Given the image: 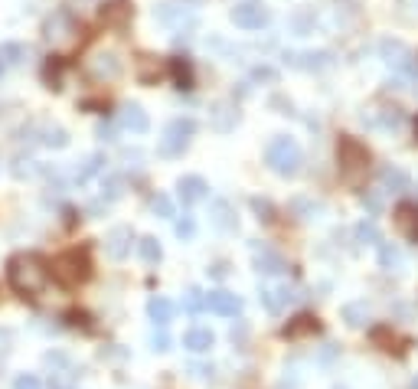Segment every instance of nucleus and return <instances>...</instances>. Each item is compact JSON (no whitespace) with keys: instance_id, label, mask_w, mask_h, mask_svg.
Masks as SVG:
<instances>
[{"instance_id":"obj_1","label":"nucleus","mask_w":418,"mask_h":389,"mask_svg":"<svg viewBox=\"0 0 418 389\" xmlns=\"http://www.w3.org/2000/svg\"><path fill=\"white\" fill-rule=\"evenodd\" d=\"M49 275H53L49 262L43 256H36V252H16V256L7 262L10 288H14L16 295H24V298L43 295L46 285H49Z\"/></svg>"},{"instance_id":"obj_2","label":"nucleus","mask_w":418,"mask_h":389,"mask_svg":"<svg viewBox=\"0 0 418 389\" xmlns=\"http://www.w3.org/2000/svg\"><path fill=\"white\" fill-rule=\"evenodd\" d=\"M265 161H268V167L278 173V177H295V173L301 171V163H304L301 144H297L295 138L281 134V138H275L268 144V151H265Z\"/></svg>"},{"instance_id":"obj_3","label":"nucleus","mask_w":418,"mask_h":389,"mask_svg":"<svg viewBox=\"0 0 418 389\" xmlns=\"http://www.w3.org/2000/svg\"><path fill=\"white\" fill-rule=\"evenodd\" d=\"M337 163H340V177L347 183H360V177L369 167V151L357 138H340V144H337Z\"/></svg>"},{"instance_id":"obj_4","label":"nucleus","mask_w":418,"mask_h":389,"mask_svg":"<svg viewBox=\"0 0 418 389\" xmlns=\"http://www.w3.org/2000/svg\"><path fill=\"white\" fill-rule=\"evenodd\" d=\"M88 275H92V262H88L86 249H69L53 262V278L59 281V285H66V288L82 285Z\"/></svg>"},{"instance_id":"obj_5","label":"nucleus","mask_w":418,"mask_h":389,"mask_svg":"<svg viewBox=\"0 0 418 389\" xmlns=\"http://www.w3.org/2000/svg\"><path fill=\"white\" fill-rule=\"evenodd\" d=\"M193 134H196V121H193V118H173L170 125L163 128L160 154H167V157H180L186 148H190Z\"/></svg>"},{"instance_id":"obj_6","label":"nucleus","mask_w":418,"mask_h":389,"mask_svg":"<svg viewBox=\"0 0 418 389\" xmlns=\"http://www.w3.org/2000/svg\"><path fill=\"white\" fill-rule=\"evenodd\" d=\"M379 56H382V63L389 66L392 72H402V76H409L412 66H415V56H412V49L405 46L402 39H392L386 36L379 43Z\"/></svg>"},{"instance_id":"obj_7","label":"nucleus","mask_w":418,"mask_h":389,"mask_svg":"<svg viewBox=\"0 0 418 389\" xmlns=\"http://www.w3.org/2000/svg\"><path fill=\"white\" fill-rule=\"evenodd\" d=\"M297 298H301V291L287 288V285H262V288H258V301H262L265 311H271V314H281L287 304H295Z\"/></svg>"},{"instance_id":"obj_8","label":"nucleus","mask_w":418,"mask_h":389,"mask_svg":"<svg viewBox=\"0 0 418 389\" xmlns=\"http://www.w3.org/2000/svg\"><path fill=\"white\" fill-rule=\"evenodd\" d=\"M229 20H233L239 30H262L268 24V10L262 4H235L229 10Z\"/></svg>"},{"instance_id":"obj_9","label":"nucleus","mask_w":418,"mask_h":389,"mask_svg":"<svg viewBox=\"0 0 418 389\" xmlns=\"http://www.w3.org/2000/svg\"><path fill=\"white\" fill-rule=\"evenodd\" d=\"M24 134H30V141H39L43 148H66V144H69V134H66V128L49 125V121H39V125H26Z\"/></svg>"},{"instance_id":"obj_10","label":"nucleus","mask_w":418,"mask_h":389,"mask_svg":"<svg viewBox=\"0 0 418 389\" xmlns=\"http://www.w3.org/2000/svg\"><path fill=\"white\" fill-rule=\"evenodd\" d=\"M118 128H121V131H131V134H144L151 128V118L138 101H128V105H121V111H118Z\"/></svg>"},{"instance_id":"obj_11","label":"nucleus","mask_w":418,"mask_h":389,"mask_svg":"<svg viewBox=\"0 0 418 389\" xmlns=\"http://www.w3.org/2000/svg\"><path fill=\"white\" fill-rule=\"evenodd\" d=\"M88 76L92 79H105V82H111V79L121 76V59H118V53H95L92 59H88Z\"/></svg>"},{"instance_id":"obj_12","label":"nucleus","mask_w":418,"mask_h":389,"mask_svg":"<svg viewBox=\"0 0 418 389\" xmlns=\"http://www.w3.org/2000/svg\"><path fill=\"white\" fill-rule=\"evenodd\" d=\"M43 33H46L49 43H69L72 33H76V20H72V16L66 14V10H56V14L46 20Z\"/></svg>"},{"instance_id":"obj_13","label":"nucleus","mask_w":418,"mask_h":389,"mask_svg":"<svg viewBox=\"0 0 418 389\" xmlns=\"http://www.w3.org/2000/svg\"><path fill=\"white\" fill-rule=\"evenodd\" d=\"M177 196L183 206H193V203L206 200L209 196V187H206V180L196 177V173H186V177L177 180Z\"/></svg>"},{"instance_id":"obj_14","label":"nucleus","mask_w":418,"mask_h":389,"mask_svg":"<svg viewBox=\"0 0 418 389\" xmlns=\"http://www.w3.org/2000/svg\"><path fill=\"white\" fill-rule=\"evenodd\" d=\"M409 187H412V180L402 167H395V163H382L379 167V190L382 193H405Z\"/></svg>"},{"instance_id":"obj_15","label":"nucleus","mask_w":418,"mask_h":389,"mask_svg":"<svg viewBox=\"0 0 418 389\" xmlns=\"http://www.w3.org/2000/svg\"><path fill=\"white\" fill-rule=\"evenodd\" d=\"M206 311L223 314V318H235L242 311V298L233 291H209L206 295Z\"/></svg>"},{"instance_id":"obj_16","label":"nucleus","mask_w":418,"mask_h":389,"mask_svg":"<svg viewBox=\"0 0 418 389\" xmlns=\"http://www.w3.org/2000/svg\"><path fill=\"white\" fill-rule=\"evenodd\" d=\"M395 226L405 239L418 246V203H399L395 206Z\"/></svg>"},{"instance_id":"obj_17","label":"nucleus","mask_w":418,"mask_h":389,"mask_svg":"<svg viewBox=\"0 0 418 389\" xmlns=\"http://www.w3.org/2000/svg\"><path fill=\"white\" fill-rule=\"evenodd\" d=\"M131 4L128 0H111V4H105L101 7V24L111 26V30H124V26L131 24Z\"/></svg>"},{"instance_id":"obj_18","label":"nucleus","mask_w":418,"mask_h":389,"mask_svg":"<svg viewBox=\"0 0 418 389\" xmlns=\"http://www.w3.org/2000/svg\"><path fill=\"white\" fill-rule=\"evenodd\" d=\"M209 125L216 128V131H233L239 125V108H235L233 101H216L213 108H209Z\"/></svg>"},{"instance_id":"obj_19","label":"nucleus","mask_w":418,"mask_h":389,"mask_svg":"<svg viewBox=\"0 0 418 389\" xmlns=\"http://www.w3.org/2000/svg\"><path fill=\"white\" fill-rule=\"evenodd\" d=\"M131 242H134L131 226H115L108 236H105V252H108L111 258H118V262H121V258L131 252Z\"/></svg>"},{"instance_id":"obj_20","label":"nucleus","mask_w":418,"mask_h":389,"mask_svg":"<svg viewBox=\"0 0 418 389\" xmlns=\"http://www.w3.org/2000/svg\"><path fill=\"white\" fill-rule=\"evenodd\" d=\"M255 272L258 275H285L287 262L268 246H255Z\"/></svg>"},{"instance_id":"obj_21","label":"nucleus","mask_w":418,"mask_h":389,"mask_svg":"<svg viewBox=\"0 0 418 389\" xmlns=\"http://www.w3.org/2000/svg\"><path fill=\"white\" fill-rule=\"evenodd\" d=\"M363 121L372 128H382V131H399L405 125V115L399 108H372L369 118H363Z\"/></svg>"},{"instance_id":"obj_22","label":"nucleus","mask_w":418,"mask_h":389,"mask_svg":"<svg viewBox=\"0 0 418 389\" xmlns=\"http://www.w3.org/2000/svg\"><path fill=\"white\" fill-rule=\"evenodd\" d=\"M209 219H213V226L223 229V233H233V229L239 226V219H235V210H233V203L229 200H213Z\"/></svg>"},{"instance_id":"obj_23","label":"nucleus","mask_w":418,"mask_h":389,"mask_svg":"<svg viewBox=\"0 0 418 389\" xmlns=\"http://www.w3.org/2000/svg\"><path fill=\"white\" fill-rule=\"evenodd\" d=\"M285 59L291 66H297V69H310V72H320L333 63L330 53H324V49H317V53H287Z\"/></svg>"},{"instance_id":"obj_24","label":"nucleus","mask_w":418,"mask_h":389,"mask_svg":"<svg viewBox=\"0 0 418 389\" xmlns=\"http://www.w3.org/2000/svg\"><path fill=\"white\" fill-rule=\"evenodd\" d=\"M213 343H216V337H213L209 327H190V330L183 334V347L190 353H206Z\"/></svg>"},{"instance_id":"obj_25","label":"nucleus","mask_w":418,"mask_h":389,"mask_svg":"<svg viewBox=\"0 0 418 389\" xmlns=\"http://www.w3.org/2000/svg\"><path fill=\"white\" fill-rule=\"evenodd\" d=\"M105 163H108V161H105V154H88V157H82V161H78V167L72 171V180H76V183H88L95 173L105 171Z\"/></svg>"},{"instance_id":"obj_26","label":"nucleus","mask_w":418,"mask_h":389,"mask_svg":"<svg viewBox=\"0 0 418 389\" xmlns=\"http://www.w3.org/2000/svg\"><path fill=\"white\" fill-rule=\"evenodd\" d=\"M154 16L160 24H180V20H190V4H173V0H163L154 7Z\"/></svg>"},{"instance_id":"obj_27","label":"nucleus","mask_w":418,"mask_h":389,"mask_svg":"<svg viewBox=\"0 0 418 389\" xmlns=\"http://www.w3.org/2000/svg\"><path fill=\"white\" fill-rule=\"evenodd\" d=\"M148 314H151V320H154L157 327H167L173 320V314H177V304L167 301V298H160V295H154L148 301Z\"/></svg>"},{"instance_id":"obj_28","label":"nucleus","mask_w":418,"mask_h":389,"mask_svg":"<svg viewBox=\"0 0 418 389\" xmlns=\"http://www.w3.org/2000/svg\"><path fill=\"white\" fill-rule=\"evenodd\" d=\"M379 265L386 272H399L402 268V252L395 249L392 242H379Z\"/></svg>"},{"instance_id":"obj_29","label":"nucleus","mask_w":418,"mask_h":389,"mask_svg":"<svg viewBox=\"0 0 418 389\" xmlns=\"http://www.w3.org/2000/svg\"><path fill=\"white\" fill-rule=\"evenodd\" d=\"M138 252H141V258L148 265H157L163 258V249H160V239H154V236H144V239L138 242Z\"/></svg>"},{"instance_id":"obj_30","label":"nucleus","mask_w":418,"mask_h":389,"mask_svg":"<svg viewBox=\"0 0 418 389\" xmlns=\"http://www.w3.org/2000/svg\"><path fill=\"white\" fill-rule=\"evenodd\" d=\"M343 320H347L350 327H363L366 320H369V308H366V301H353L343 308Z\"/></svg>"},{"instance_id":"obj_31","label":"nucleus","mask_w":418,"mask_h":389,"mask_svg":"<svg viewBox=\"0 0 418 389\" xmlns=\"http://www.w3.org/2000/svg\"><path fill=\"white\" fill-rule=\"evenodd\" d=\"M170 72H173L177 89H193V69H190L186 59H170Z\"/></svg>"},{"instance_id":"obj_32","label":"nucleus","mask_w":418,"mask_h":389,"mask_svg":"<svg viewBox=\"0 0 418 389\" xmlns=\"http://www.w3.org/2000/svg\"><path fill=\"white\" fill-rule=\"evenodd\" d=\"M121 193H124V177L111 173V177L101 180V203H115Z\"/></svg>"},{"instance_id":"obj_33","label":"nucleus","mask_w":418,"mask_h":389,"mask_svg":"<svg viewBox=\"0 0 418 389\" xmlns=\"http://www.w3.org/2000/svg\"><path fill=\"white\" fill-rule=\"evenodd\" d=\"M151 213H154L157 219H177V206H173V200L167 193H157L154 200H151Z\"/></svg>"},{"instance_id":"obj_34","label":"nucleus","mask_w":418,"mask_h":389,"mask_svg":"<svg viewBox=\"0 0 418 389\" xmlns=\"http://www.w3.org/2000/svg\"><path fill=\"white\" fill-rule=\"evenodd\" d=\"M0 59H4V66H24L26 46L24 43H4V46H0Z\"/></svg>"},{"instance_id":"obj_35","label":"nucleus","mask_w":418,"mask_h":389,"mask_svg":"<svg viewBox=\"0 0 418 389\" xmlns=\"http://www.w3.org/2000/svg\"><path fill=\"white\" fill-rule=\"evenodd\" d=\"M291 213H297V219H317L320 203L307 200V196H295V200H291Z\"/></svg>"},{"instance_id":"obj_36","label":"nucleus","mask_w":418,"mask_h":389,"mask_svg":"<svg viewBox=\"0 0 418 389\" xmlns=\"http://www.w3.org/2000/svg\"><path fill=\"white\" fill-rule=\"evenodd\" d=\"M314 330H317L314 318H307V314H304V318H295V324H287V327H285V337H291V340H295V337L314 334Z\"/></svg>"},{"instance_id":"obj_37","label":"nucleus","mask_w":418,"mask_h":389,"mask_svg":"<svg viewBox=\"0 0 418 389\" xmlns=\"http://www.w3.org/2000/svg\"><path fill=\"white\" fill-rule=\"evenodd\" d=\"M10 171H14L16 180H26V177H33V173H36V161H33V157H26V154H16Z\"/></svg>"},{"instance_id":"obj_38","label":"nucleus","mask_w":418,"mask_h":389,"mask_svg":"<svg viewBox=\"0 0 418 389\" xmlns=\"http://www.w3.org/2000/svg\"><path fill=\"white\" fill-rule=\"evenodd\" d=\"M43 79H46L49 89H62V59H49L46 66H43Z\"/></svg>"},{"instance_id":"obj_39","label":"nucleus","mask_w":418,"mask_h":389,"mask_svg":"<svg viewBox=\"0 0 418 389\" xmlns=\"http://www.w3.org/2000/svg\"><path fill=\"white\" fill-rule=\"evenodd\" d=\"M183 311H186V314L206 311V295H203V291H196V288H190V291L183 295Z\"/></svg>"},{"instance_id":"obj_40","label":"nucleus","mask_w":418,"mask_h":389,"mask_svg":"<svg viewBox=\"0 0 418 389\" xmlns=\"http://www.w3.org/2000/svg\"><path fill=\"white\" fill-rule=\"evenodd\" d=\"M173 233H177L180 242H190L196 236V219L193 216H177V223H173Z\"/></svg>"},{"instance_id":"obj_41","label":"nucleus","mask_w":418,"mask_h":389,"mask_svg":"<svg viewBox=\"0 0 418 389\" xmlns=\"http://www.w3.org/2000/svg\"><path fill=\"white\" fill-rule=\"evenodd\" d=\"M357 242H363V246H379V229H376V223H360L357 226Z\"/></svg>"},{"instance_id":"obj_42","label":"nucleus","mask_w":418,"mask_h":389,"mask_svg":"<svg viewBox=\"0 0 418 389\" xmlns=\"http://www.w3.org/2000/svg\"><path fill=\"white\" fill-rule=\"evenodd\" d=\"M252 210H255V216L262 219V223H271V219H275V206H271L268 200H262V196H252Z\"/></svg>"},{"instance_id":"obj_43","label":"nucleus","mask_w":418,"mask_h":389,"mask_svg":"<svg viewBox=\"0 0 418 389\" xmlns=\"http://www.w3.org/2000/svg\"><path fill=\"white\" fill-rule=\"evenodd\" d=\"M252 82L275 86V82H278V69H271V66H255V69H252Z\"/></svg>"},{"instance_id":"obj_44","label":"nucleus","mask_w":418,"mask_h":389,"mask_svg":"<svg viewBox=\"0 0 418 389\" xmlns=\"http://www.w3.org/2000/svg\"><path fill=\"white\" fill-rule=\"evenodd\" d=\"M360 200H363V206L372 213V216H376V213H382V190H366Z\"/></svg>"},{"instance_id":"obj_45","label":"nucleus","mask_w":418,"mask_h":389,"mask_svg":"<svg viewBox=\"0 0 418 389\" xmlns=\"http://www.w3.org/2000/svg\"><path fill=\"white\" fill-rule=\"evenodd\" d=\"M14 389H43V383H39L36 373H20L14 380Z\"/></svg>"},{"instance_id":"obj_46","label":"nucleus","mask_w":418,"mask_h":389,"mask_svg":"<svg viewBox=\"0 0 418 389\" xmlns=\"http://www.w3.org/2000/svg\"><path fill=\"white\" fill-rule=\"evenodd\" d=\"M151 347H154V350H170V334H167V330H154V334H151Z\"/></svg>"},{"instance_id":"obj_47","label":"nucleus","mask_w":418,"mask_h":389,"mask_svg":"<svg viewBox=\"0 0 418 389\" xmlns=\"http://www.w3.org/2000/svg\"><path fill=\"white\" fill-rule=\"evenodd\" d=\"M190 373H193L196 380H206V376H213V366H206V363H193V366H190Z\"/></svg>"},{"instance_id":"obj_48","label":"nucleus","mask_w":418,"mask_h":389,"mask_svg":"<svg viewBox=\"0 0 418 389\" xmlns=\"http://www.w3.org/2000/svg\"><path fill=\"white\" fill-rule=\"evenodd\" d=\"M333 357H337V347H333V343H327L324 350H320V360H324V363H330Z\"/></svg>"},{"instance_id":"obj_49","label":"nucleus","mask_w":418,"mask_h":389,"mask_svg":"<svg viewBox=\"0 0 418 389\" xmlns=\"http://www.w3.org/2000/svg\"><path fill=\"white\" fill-rule=\"evenodd\" d=\"M98 138L101 141H115V138H111V125H108V121H101V125H98Z\"/></svg>"},{"instance_id":"obj_50","label":"nucleus","mask_w":418,"mask_h":389,"mask_svg":"<svg viewBox=\"0 0 418 389\" xmlns=\"http://www.w3.org/2000/svg\"><path fill=\"white\" fill-rule=\"evenodd\" d=\"M4 72H7V66H4V59H0V79H4Z\"/></svg>"},{"instance_id":"obj_51","label":"nucleus","mask_w":418,"mask_h":389,"mask_svg":"<svg viewBox=\"0 0 418 389\" xmlns=\"http://www.w3.org/2000/svg\"><path fill=\"white\" fill-rule=\"evenodd\" d=\"M412 389H418V376H415V380H412Z\"/></svg>"},{"instance_id":"obj_52","label":"nucleus","mask_w":418,"mask_h":389,"mask_svg":"<svg viewBox=\"0 0 418 389\" xmlns=\"http://www.w3.org/2000/svg\"><path fill=\"white\" fill-rule=\"evenodd\" d=\"M337 389H340V386H337Z\"/></svg>"}]
</instances>
